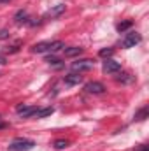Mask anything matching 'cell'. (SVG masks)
I'll return each mask as SVG.
<instances>
[{"mask_svg": "<svg viewBox=\"0 0 149 151\" xmlns=\"http://www.w3.org/2000/svg\"><path fill=\"white\" fill-rule=\"evenodd\" d=\"M63 47H65V44L62 40H44V42L34 44L32 53H37V55H42V53H56V51H62Z\"/></svg>", "mask_w": 149, "mask_h": 151, "instance_id": "cell-1", "label": "cell"}, {"mask_svg": "<svg viewBox=\"0 0 149 151\" xmlns=\"http://www.w3.org/2000/svg\"><path fill=\"white\" fill-rule=\"evenodd\" d=\"M35 142L32 139H27V137H16L11 141L9 144V151H30L34 150Z\"/></svg>", "mask_w": 149, "mask_h": 151, "instance_id": "cell-2", "label": "cell"}, {"mask_svg": "<svg viewBox=\"0 0 149 151\" xmlns=\"http://www.w3.org/2000/svg\"><path fill=\"white\" fill-rule=\"evenodd\" d=\"M140 40H142V35L139 32H128L121 40V46L125 49H130V47H135L137 44H140Z\"/></svg>", "mask_w": 149, "mask_h": 151, "instance_id": "cell-3", "label": "cell"}, {"mask_svg": "<svg viewBox=\"0 0 149 151\" xmlns=\"http://www.w3.org/2000/svg\"><path fill=\"white\" fill-rule=\"evenodd\" d=\"M93 65H95L93 60H90V58H82V60L72 62L70 69H72V72H79V74H81V72H84V70H91Z\"/></svg>", "mask_w": 149, "mask_h": 151, "instance_id": "cell-4", "label": "cell"}, {"mask_svg": "<svg viewBox=\"0 0 149 151\" xmlns=\"http://www.w3.org/2000/svg\"><path fill=\"white\" fill-rule=\"evenodd\" d=\"M102 70H104V74H117V72H121V63L114 62L112 58H105Z\"/></svg>", "mask_w": 149, "mask_h": 151, "instance_id": "cell-5", "label": "cell"}, {"mask_svg": "<svg viewBox=\"0 0 149 151\" xmlns=\"http://www.w3.org/2000/svg\"><path fill=\"white\" fill-rule=\"evenodd\" d=\"M84 90H86L88 93H93V95H102V93L105 91V86H104L102 83H98V81H90V83H86Z\"/></svg>", "mask_w": 149, "mask_h": 151, "instance_id": "cell-6", "label": "cell"}, {"mask_svg": "<svg viewBox=\"0 0 149 151\" xmlns=\"http://www.w3.org/2000/svg\"><path fill=\"white\" fill-rule=\"evenodd\" d=\"M39 107H35V106H18V109H16V113L19 114L21 118H32V116H35V113H37Z\"/></svg>", "mask_w": 149, "mask_h": 151, "instance_id": "cell-7", "label": "cell"}, {"mask_svg": "<svg viewBox=\"0 0 149 151\" xmlns=\"http://www.w3.org/2000/svg\"><path fill=\"white\" fill-rule=\"evenodd\" d=\"M63 81H65L67 86H75V84H81L82 83V76L77 74V72H70V74H67L63 77Z\"/></svg>", "mask_w": 149, "mask_h": 151, "instance_id": "cell-8", "label": "cell"}, {"mask_svg": "<svg viewBox=\"0 0 149 151\" xmlns=\"http://www.w3.org/2000/svg\"><path fill=\"white\" fill-rule=\"evenodd\" d=\"M14 21H16V25H28V21H30V14L27 12V11H18L16 14H14Z\"/></svg>", "mask_w": 149, "mask_h": 151, "instance_id": "cell-9", "label": "cell"}, {"mask_svg": "<svg viewBox=\"0 0 149 151\" xmlns=\"http://www.w3.org/2000/svg\"><path fill=\"white\" fill-rule=\"evenodd\" d=\"M63 12H65V5H63V4H58V5H54L53 9H49L44 18H51V19H53V18H58V16L63 14Z\"/></svg>", "mask_w": 149, "mask_h": 151, "instance_id": "cell-10", "label": "cell"}, {"mask_svg": "<svg viewBox=\"0 0 149 151\" xmlns=\"http://www.w3.org/2000/svg\"><path fill=\"white\" fill-rule=\"evenodd\" d=\"M82 47H79V46H72V47H63V53H65V56H69V58H72V56H79V55H82Z\"/></svg>", "mask_w": 149, "mask_h": 151, "instance_id": "cell-11", "label": "cell"}, {"mask_svg": "<svg viewBox=\"0 0 149 151\" xmlns=\"http://www.w3.org/2000/svg\"><path fill=\"white\" fill-rule=\"evenodd\" d=\"M148 114H149V109H148V106H144L142 109H139V111L135 113L133 119H135V121H144V119L148 118Z\"/></svg>", "mask_w": 149, "mask_h": 151, "instance_id": "cell-12", "label": "cell"}, {"mask_svg": "<svg viewBox=\"0 0 149 151\" xmlns=\"http://www.w3.org/2000/svg\"><path fill=\"white\" fill-rule=\"evenodd\" d=\"M54 113V107H42V109H37L35 113V118H47Z\"/></svg>", "mask_w": 149, "mask_h": 151, "instance_id": "cell-13", "label": "cell"}, {"mask_svg": "<svg viewBox=\"0 0 149 151\" xmlns=\"http://www.w3.org/2000/svg\"><path fill=\"white\" fill-rule=\"evenodd\" d=\"M46 62H47V65H51V67H54V69H63V62L58 60V58H54V56L47 58Z\"/></svg>", "mask_w": 149, "mask_h": 151, "instance_id": "cell-14", "label": "cell"}, {"mask_svg": "<svg viewBox=\"0 0 149 151\" xmlns=\"http://www.w3.org/2000/svg\"><path fill=\"white\" fill-rule=\"evenodd\" d=\"M98 55H100L102 58H111L112 55H114V49H112V47H104V49L98 51Z\"/></svg>", "mask_w": 149, "mask_h": 151, "instance_id": "cell-15", "label": "cell"}, {"mask_svg": "<svg viewBox=\"0 0 149 151\" xmlns=\"http://www.w3.org/2000/svg\"><path fill=\"white\" fill-rule=\"evenodd\" d=\"M53 146H54L56 150H65V148L69 146V141H65V139H56Z\"/></svg>", "mask_w": 149, "mask_h": 151, "instance_id": "cell-16", "label": "cell"}, {"mask_svg": "<svg viewBox=\"0 0 149 151\" xmlns=\"http://www.w3.org/2000/svg\"><path fill=\"white\" fill-rule=\"evenodd\" d=\"M132 25H133L132 21H123V23H119L116 28H117V32H126L128 28H132Z\"/></svg>", "mask_w": 149, "mask_h": 151, "instance_id": "cell-17", "label": "cell"}, {"mask_svg": "<svg viewBox=\"0 0 149 151\" xmlns=\"http://www.w3.org/2000/svg\"><path fill=\"white\" fill-rule=\"evenodd\" d=\"M117 81H119V83H132L133 77H132L130 74H121L119 77H117Z\"/></svg>", "mask_w": 149, "mask_h": 151, "instance_id": "cell-18", "label": "cell"}, {"mask_svg": "<svg viewBox=\"0 0 149 151\" xmlns=\"http://www.w3.org/2000/svg\"><path fill=\"white\" fill-rule=\"evenodd\" d=\"M9 35H11V34H9L7 30H0V40H4V39H9Z\"/></svg>", "mask_w": 149, "mask_h": 151, "instance_id": "cell-19", "label": "cell"}, {"mask_svg": "<svg viewBox=\"0 0 149 151\" xmlns=\"http://www.w3.org/2000/svg\"><path fill=\"white\" fill-rule=\"evenodd\" d=\"M135 151H149V146H148V144H140Z\"/></svg>", "mask_w": 149, "mask_h": 151, "instance_id": "cell-20", "label": "cell"}, {"mask_svg": "<svg viewBox=\"0 0 149 151\" xmlns=\"http://www.w3.org/2000/svg\"><path fill=\"white\" fill-rule=\"evenodd\" d=\"M5 127H7V125H5V123H2V121H0V128H5Z\"/></svg>", "mask_w": 149, "mask_h": 151, "instance_id": "cell-21", "label": "cell"}, {"mask_svg": "<svg viewBox=\"0 0 149 151\" xmlns=\"http://www.w3.org/2000/svg\"><path fill=\"white\" fill-rule=\"evenodd\" d=\"M0 63H5V58H2V56H0Z\"/></svg>", "mask_w": 149, "mask_h": 151, "instance_id": "cell-22", "label": "cell"}, {"mask_svg": "<svg viewBox=\"0 0 149 151\" xmlns=\"http://www.w3.org/2000/svg\"><path fill=\"white\" fill-rule=\"evenodd\" d=\"M4 2H11V0H0V4H4Z\"/></svg>", "mask_w": 149, "mask_h": 151, "instance_id": "cell-23", "label": "cell"}]
</instances>
